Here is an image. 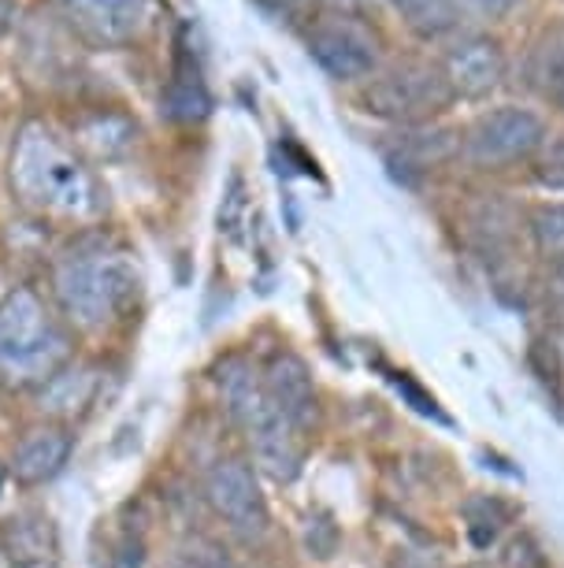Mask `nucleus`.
I'll return each instance as SVG.
<instances>
[{
    "label": "nucleus",
    "instance_id": "f257e3e1",
    "mask_svg": "<svg viewBox=\"0 0 564 568\" xmlns=\"http://www.w3.org/2000/svg\"><path fill=\"white\" fill-rule=\"evenodd\" d=\"M12 182L19 197L52 216L93 220L104 209V190L45 126H27L12 153Z\"/></svg>",
    "mask_w": 564,
    "mask_h": 568
},
{
    "label": "nucleus",
    "instance_id": "f03ea898",
    "mask_svg": "<svg viewBox=\"0 0 564 568\" xmlns=\"http://www.w3.org/2000/svg\"><path fill=\"white\" fill-rule=\"evenodd\" d=\"M68 361V331L34 291L19 286L0 302V379L8 387H41Z\"/></svg>",
    "mask_w": 564,
    "mask_h": 568
},
{
    "label": "nucleus",
    "instance_id": "7ed1b4c3",
    "mask_svg": "<svg viewBox=\"0 0 564 568\" xmlns=\"http://www.w3.org/2000/svg\"><path fill=\"white\" fill-rule=\"evenodd\" d=\"M52 286L71 324L98 331L126 308L137 291V275L123 253L86 250L63 256Z\"/></svg>",
    "mask_w": 564,
    "mask_h": 568
},
{
    "label": "nucleus",
    "instance_id": "20e7f679",
    "mask_svg": "<svg viewBox=\"0 0 564 568\" xmlns=\"http://www.w3.org/2000/svg\"><path fill=\"white\" fill-rule=\"evenodd\" d=\"M453 101V90L445 82L442 68H428V63H401V68L387 71L368 90V112L382 115V120L398 123H420L439 115L445 104Z\"/></svg>",
    "mask_w": 564,
    "mask_h": 568
},
{
    "label": "nucleus",
    "instance_id": "39448f33",
    "mask_svg": "<svg viewBox=\"0 0 564 568\" xmlns=\"http://www.w3.org/2000/svg\"><path fill=\"white\" fill-rule=\"evenodd\" d=\"M546 138V126L535 112L505 104V109L483 112L464 134V156L475 168H505L531 156Z\"/></svg>",
    "mask_w": 564,
    "mask_h": 568
},
{
    "label": "nucleus",
    "instance_id": "423d86ee",
    "mask_svg": "<svg viewBox=\"0 0 564 568\" xmlns=\"http://www.w3.org/2000/svg\"><path fill=\"white\" fill-rule=\"evenodd\" d=\"M205 495H208V506L238 535L260 539V535L268 531V524H271L268 501L260 495L257 471H253L246 460H238V457L216 460L205 479Z\"/></svg>",
    "mask_w": 564,
    "mask_h": 568
},
{
    "label": "nucleus",
    "instance_id": "0eeeda50",
    "mask_svg": "<svg viewBox=\"0 0 564 568\" xmlns=\"http://www.w3.org/2000/svg\"><path fill=\"white\" fill-rule=\"evenodd\" d=\"M242 432H246L264 476L275 479V484H294L297 471H301V443H297V427L275 409L271 398L242 424Z\"/></svg>",
    "mask_w": 564,
    "mask_h": 568
},
{
    "label": "nucleus",
    "instance_id": "6e6552de",
    "mask_svg": "<svg viewBox=\"0 0 564 568\" xmlns=\"http://www.w3.org/2000/svg\"><path fill=\"white\" fill-rule=\"evenodd\" d=\"M312 57L331 79L353 82L376 68V41L349 19H331L312 34Z\"/></svg>",
    "mask_w": 564,
    "mask_h": 568
},
{
    "label": "nucleus",
    "instance_id": "1a4fd4ad",
    "mask_svg": "<svg viewBox=\"0 0 564 568\" xmlns=\"http://www.w3.org/2000/svg\"><path fill=\"white\" fill-rule=\"evenodd\" d=\"M502 71H505L502 49L491 38H479V34L453 41L442 57V74L450 82L453 98L457 93L461 98H486L502 82Z\"/></svg>",
    "mask_w": 564,
    "mask_h": 568
},
{
    "label": "nucleus",
    "instance_id": "9d476101",
    "mask_svg": "<svg viewBox=\"0 0 564 568\" xmlns=\"http://www.w3.org/2000/svg\"><path fill=\"white\" fill-rule=\"evenodd\" d=\"M264 390L294 427H308L316 420V379L297 353H275L264 368Z\"/></svg>",
    "mask_w": 564,
    "mask_h": 568
},
{
    "label": "nucleus",
    "instance_id": "9b49d317",
    "mask_svg": "<svg viewBox=\"0 0 564 568\" xmlns=\"http://www.w3.org/2000/svg\"><path fill=\"white\" fill-rule=\"evenodd\" d=\"M60 4L82 34L104 45L134 38L148 16V0H60Z\"/></svg>",
    "mask_w": 564,
    "mask_h": 568
},
{
    "label": "nucleus",
    "instance_id": "f8f14e48",
    "mask_svg": "<svg viewBox=\"0 0 564 568\" xmlns=\"http://www.w3.org/2000/svg\"><path fill=\"white\" fill-rule=\"evenodd\" d=\"M71 446L74 443L63 427H52V424L34 427V432H27L23 438H19L8 471L16 476V484L41 487L63 471V465H68V457H71Z\"/></svg>",
    "mask_w": 564,
    "mask_h": 568
},
{
    "label": "nucleus",
    "instance_id": "ddd939ff",
    "mask_svg": "<svg viewBox=\"0 0 564 568\" xmlns=\"http://www.w3.org/2000/svg\"><path fill=\"white\" fill-rule=\"evenodd\" d=\"M101 390V372L93 364H63V368L38 387V409L57 416V420H74L86 416L93 398Z\"/></svg>",
    "mask_w": 564,
    "mask_h": 568
},
{
    "label": "nucleus",
    "instance_id": "4468645a",
    "mask_svg": "<svg viewBox=\"0 0 564 568\" xmlns=\"http://www.w3.org/2000/svg\"><path fill=\"white\" fill-rule=\"evenodd\" d=\"M409 30L420 38H442L461 23V4L457 0H393Z\"/></svg>",
    "mask_w": 564,
    "mask_h": 568
},
{
    "label": "nucleus",
    "instance_id": "2eb2a0df",
    "mask_svg": "<svg viewBox=\"0 0 564 568\" xmlns=\"http://www.w3.org/2000/svg\"><path fill=\"white\" fill-rule=\"evenodd\" d=\"M531 239H535L539 256L561 264L564 261V205H542L531 216Z\"/></svg>",
    "mask_w": 564,
    "mask_h": 568
},
{
    "label": "nucleus",
    "instance_id": "dca6fc26",
    "mask_svg": "<svg viewBox=\"0 0 564 568\" xmlns=\"http://www.w3.org/2000/svg\"><path fill=\"white\" fill-rule=\"evenodd\" d=\"M539 182L550 190H564V138L546 149V156L539 160Z\"/></svg>",
    "mask_w": 564,
    "mask_h": 568
},
{
    "label": "nucleus",
    "instance_id": "f3484780",
    "mask_svg": "<svg viewBox=\"0 0 564 568\" xmlns=\"http://www.w3.org/2000/svg\"><path fill=\"white\" fill-rule=\"evenodd\" d=\"M461 4V12H468V16H479V19H505L513 8L520 4V0H457Z\"/></svg>",
    "mask_w": 564,
    "mask_h": 568
},
{
    "label": "nucleus",
    "instance_id": "a211bd4d",
    "mask_svg": "<svg viewBox=\"0 0 564 568\" xmlns=\"http://www.w3.org/2000/svg\"><path fill=\"white\" fill-rule=\"evenodd\" d=\"M542 74H546V93L564 109V49L550 52V63H546V71H542Z\"/></svg>",
    "mask_w": 564,
    "mask_h": 568
},
{
    "label": "nucleus",
    "instance_id": "6ab92c4d",
    "mask_svg": "<svg viewBox=\"0 0 564 568\" xmlns=\"http://www.w3.org/2000/svg\"><path fill=\"white\" fill-rule=\"evenodd\" d=\"M550 291H553V297H557V302H564V261L553 267V286H550Z\"/></svg>",
    "mask_w": 564,
    "mask_h": 568
},
{
    "label": "nucleus",
    "instance_id": "aec40b11",
    "mask_svg": "<svg viewBox=\"0 0 564 568\" xmlns=\"http://www.w3.org/2000/svg\"><path fill=\"white\" fill-rule=\"evenodd\" d=\"M12 8H16V0H0V30L8 27V19H12Z\"/></svg>",
    "mask_w": 564,
    "mask_h": 568
},
{
    "label": "nucleus",
    "instance_id": "412c9836",
    "mask_svg": "<svg viewBox=\"0 0 564 568\" xmlns=\"http://www.w3.org/2000/svg\"><path fill=\"white\" fill-rule=\"evenodd\" d=\"M16 568H57V565H52V561H41V557H38V561H23V565H16Z\"/></svg>",
    "mask_w": 564,
    "mask_h": 568
},
{
    "label": "nucleus",
    "instance_id": "4be33fe9",
    "mask_svg": "<svg viewBox=\"0 0 564 568\" xmlns=\"http://www.w3.org/2000/svg\"><path fill=\"white\" fill-rule=\"evenodd\" d=\"M4 479H8V465L0 460V487H4Z\"/></svg>",
    "mask_w": 564,
    "mask_h": 568
},
{
    "label": "nucleus",
    "instance_id": "5701e85b",
    "mask_svg": "<svg viewBox=\"0 0 564 568\" xmlns=\"http://www.w3.org/2000/svg\"><path fill=\"white\" fill-rule=\"evenodd\" d=\"M286 4H294V8H301V4H308V0H286Z\"/></svg>",
    "mask_w": 564,
    "mask_h": 568
},
{
    "label": "nucleus",
    "instance_id": "b1692460",
    "mask_svg": "<svg viewBox=\"0 0 564 568\" xmlns=\"http://www.w3.org/2000/svg\"><path fill=\"white\" fill-rule=\"evenodd\" d=\"M0 568H4V565H0Z\"/></svg>",
    "mask_w": 564,
    "mask_h": 568
}]
</instances>
